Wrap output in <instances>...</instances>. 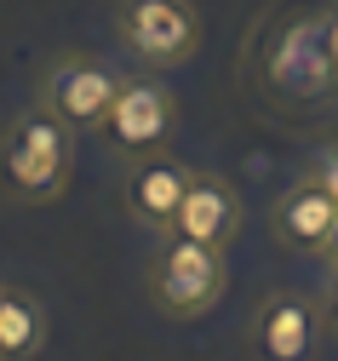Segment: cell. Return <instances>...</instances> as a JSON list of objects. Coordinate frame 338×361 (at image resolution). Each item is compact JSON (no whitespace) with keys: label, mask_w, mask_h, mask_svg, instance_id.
I'll return each mask as SVG.
<instances>
[{"label":"cell","mask_w":338,"mask_h":361,"mask_svg":"<svg viewBox=\"0 0 338 361\" xmlns=\"http://www.w3.org/2000/svg\"><path fill=\"white\" fill-rule=\"evenodd\" d=\"M75 178V132L52 109H18L0 126V184L23 207H52Z\"/></svg>","instance_id":"6da1fadb"},{"label":"cell","mask_w":338,"mask_h":361,"mask_svg":"<svg viewBox=\"0 0 338 361\" xmlns=\"http://www.w3.org/2000/svg\"><path fill=\"white\" fill-rule=\"evenodd\" d=\"M229 287V264H224V247H207V241H189L178 230L161 235L155 258H150V298L161 315L172 322H195L207 315Z\"/></svg>","instance_id":"7a4b0ae2"},{"label":"cell","mask_w":338,"mask_h":361,"mask_svg":"<svg viewBox=\"0 0 338 361\" xmlns=\"http://www.w3.org/2000/svg\"><path fill=\"white\" fill-rule=\"evenodd\" d=\"M115 40L138 69H183L201 52L195 0H115Z\"/></svg>","instance_id":"3957f363"},{"label":"cell","mask_w":338,"mask_h":361,"mask_svg":"<svg viewBox=\"0 0 338 361\" xmlns=\"http://www.w3.org/2000/svg\"><path fill=\"white\" fill-rule=\"evenodd\" d=\"M121 80H126V69H121L115 58H98V52H58L52 63L40 69L35 104L52 109L69 132H104Z\"/></svg>","instance_id":"277c9868"},{"label":"cell","mask_w":338,"mask_h":361,"mask_svg":"<svg viewBox=\"0 0 338 361\" xmlns=\"http://www.w3.org/2000/svg\"><path fill=\"white\" fill-rule=\"evenodd\" d=\"M104 138H109L115 161L172 149V138H178V92L167 86L161 69H126L121 92H115V109L104 121Z\"/></svg>","instance_id":"5b68a950"},{"label":"cell","mask_w":338,"mask_h":361,"mask_svg":"<svg viewBox=\"0 0 338 361\" xmlns=\"http://www.w3.org/2000/svg\"><path fill=\"white\" fill-rule=\"evenodd\" d=\"M247 338H253L258 361H315V350L327 338V304L310 293H293V287H275L247 315Z\"/></svg>","instance_id":"8992f818"},{"label":"cell","mask_w":338,"mask_h":361,"mask_svg":"<svg viewBox=\"0 0 338 361\" xmlns=\"http://www.w3.org/2000/svg\"><path fill=\"white\" fill-rule=\"evenodd\" d=\"M264 80L275 98H321L338 86L327 35H321V12H298L275 29V40L264 47Z\"/></svg>","instance_id":"52a82bcc"},{"label":"cell","mask_w":338,"mask_h":361,"mask_svg":"<svg viewBox=\"0 0 338 361\" xmlns=\"http://www.w3.org/2000/svg\"><path fill=\"white\" fill-rule=\"evenodd\" d=\"M189 178H195V166L178 161L172 149L121 161V207H126V218L138 230H150V235H167L178 224L183 195H189Z\"/></svg>","instance_id":"ba28073f"},{"label":"cell","mask_w":338,"mask_h":361,"mask_svg":"<svg viewBox=\"0 0 338 361\" xmlns=\"http://www.w3.org/2000/svg\"><path fill=\"white\" fill-rule=\"evenodd\" d=\"M270 230L281 247L293 252H310V258H327L332 235H338V201L315 184L310 172H298L275 201H270Z\"/></svg>","instance_id":"9c48e42d"},{"label":"cell","mask_w":338,"mask_h":361,"mask_svg":"<svg viewBox=\"0 0 338 361\" xmlns=\"http://www.w3.org/2000/svg\"><path fill=\"white\" fill-rule=\"evenodd\" d=\"M241 218H247V207H241V190L229 184L224 172H201L189 178V195L178 207V224L172 230L189 235V241H207V247H229L241 235Z\"/></svg>","instance_id":"30bf717a"},{"label":"cell","mask_w":338,"mask_h":361,"mask_svg":"<svg viewBox=\"0 0 338 361\" xmlns=\"http://www.w3.org/2000/svg\"><path fill=\"white\" fill-rule=\"evenodd\" d=\"M46 333H52L46 304L12 281H0V361H35L46 350Z\"/></svg>","instance_id":"8fae6325"},{"label":"cell","mask_w":338,"mask_h":361,"mask_svg":"<svg viewBox=\"0 0 338 361\" xmlns=\"http://www.w3.org/2000/svg\"><path fill=\"white\" fill-rule=\"evenodd\" d=\"M304 172L315 178V184H321V190H327L332 201H338V138H327V144H321V149L310 155V166H304Z\"/></svg>","instance_id":"7c38bea8"},{"label":"cell","mask_w":338,"mask_h":361,"mask_svg":"<svg viewBox=\"0 0 338 361\" xmlns=\"http://www.w3.org/2000/svg\"><path fill=\"white\" fill-rule=\"evenodd\" d=\"M321 35H327V58H332V75H338V6L321 12Z\"/></svg>","instance_id":"4fadbf2b"},{"label":"cell","mask_w":338,"mask_h":361,"mask_svg":"<svg viewBox=\"0 0 338 361\" xmlns=\"http://www.w3.org/2000/svg\"><path fill=\"white\" fill-rule=\"evenodd\" d=\"M327 315L338 322V264H332V281H327Z\"/></svg>","instance_id":"5bb4252c"},{"label":"cell","mask_w":338,"mask_h":361,"mask_svg":"<svg viewBox=\"0 0 338 361\" xmlns=\"http://www.w3.org/2000/svg\"><path fill=\"white\" fill-rule=\"evenodd\" d=\"M327 258H332V264H338V235H332V247H327Z\"/></svg>","instance_id":"9a60e30c"}]
</instances>
